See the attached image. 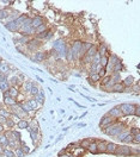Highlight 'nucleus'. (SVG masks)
I'll use <instances>...</instances> for the list:
<instances>
[{
    "label": "nucleus",
    "mask_w": 140,
    "mask_h": 157,
    "mask_svg": "<svg viewBox=\"0 0 140 157\" xmlns=\"http://www.w3.org/2000/svg\"><path fill=\"white\" fill-rule=\"evenodd\" d=\"M102 131H103L106 135L110 136V137H117L122 131H125V125L116 120L114 124H111V125H109V126H107L104 129H102Z\"/></svg>",
    "instance_id": "f257e3e1"
},
{
    "label": "nucleus",
    "mask_w": 140,
    "mask_h": 157,
    "mask_svg": "<svg viewBox=\"0 0 140 157\" xmlns=\"http://www.w3.org/2000/svg\"><path fill=\"white\" fill-rule=\"evenodd\" d=\"M119 107L121 110L122 115H134V110H135V105L134 104L125 102V104L119 105Z\"/></svg>",
    "instance_id": "f03ea898"
},
{
    "label": "nucleus",
    "mask_w": 140,
    "mask_h": 157,
    "mask_svg": "<svg viewBox=\"0 0 140 157\" xmlns=\"http://www.w3.org/2000/svg\"><path fill=\"white\" fill-rule=\"evenodd\" d=\"M116 156H122V157H128V156H132V152H131V147L128 145H117L116 150H115V154Z\"/></svg>",
    "instance_id": "7ed1b4c3"
},
{
    "label": "nucleus",
    "mask_w": 140,
    "mask_h": 157,
    "mask_svg": "<svg viewBox=\"0 0 140 157\" xmlns=\"http://www.w3.org/2000/svg\"><path fill=\"white\" fill-rule=\"evenodd\" d=\"M42 45L41 41H39V39H36V38H31L29 43L25 45V48H27L29 51H32V52H36L37 50L40 49V47Z\"/></svg>",
    "instance_id": "20e7f679"
},
{
    "label": "nucleus",
    "mask_w": 140,
    "mask_h": 157,
    "mask_svg": "<svg viewBox=\"0 0 140 157\" xmlns=\"http://www.w3.org/2000/svg\"><path fill=\"white\" fill-rule=\"evenodd\" d=\"M82 41H75L73 42V44L71 45V50H72V55H73V61H77L78 60V55H79V51L82 49Z\"/></svg>",
    "instance_id": "39448f33"
},
{
    "label": "nucleus",
    "mask_w": 140,
    "mask_h": 157,
    "mask_svg": "<svg viewBox=\"0 0 140 157\" xmlns=\"http://www.w3.org/2000/svg\"><path fill=\"white\" fill-rule=\"evenodd\" d=\"M116 120H117V119H114L113 117H110V115H108V114H104L103 117H102L101 122H99V127H101V129H104V127H107V126L114 124Z\"/></svg>",
    "instance_id": "423d86ee"
},
{
    "label": "nucleus",
    "mask_w": 140,
    "mask_h": 157,
    "mask_svg": "<svg viewBox=\"0 0 140 157\" xmlns=\"http://www.w3.org/2000/svg\"><path fill=\"white\" fill-rule=\"evenodd\" d=\"M46 54H44V51H41V50H37L36 52H34V56H31V61L32 62H36V63H41L46 60Z\"/></svg>",
    "instance_id": "0eeeda50"
},
{
    "label": "nucleus",
    "mask_w": 140,
    "mask_h": 157,
    "mask_svg": "<svg viewBox=\"0 0 140 157\" xmlns=\"http://www.w3.org/2000/svg\"><path fill=\"white\" fill-rule=\"evenodd\" d=\"M42 24H44V18L42 17V16H40V15H37V16H35L34 18H31V28L32 29H37L40 25H42Z\"/></svg>",
    "instance_id": "6e6552de"
},
{
    "label": "nucleus",
    "mask_w": 140,
    "mask_h": 157,
    "mask_svg": "<svg viewBox=\"0 0 140 157\" xmlns=\"http://www.w3.org/2000/svg\"><path fill=\"white\" fill-rule=\"evenodd\" d=\"M107 114H108V115H110V117H113L114 119H119V118H121V117H122V113H121V110H120V107H119V106H115V107L110 108V110H109V112H108Z\"/></svg>",
    "instance_id": "1a4fd4ad"
},
{
    "label": "nucleus",
    "mask_w": 140,
    "mask_h": 157,
    "mask_svg": "<svg viewBox=\"0 0 140 157\" xmlns=\"http://www.w3.org/2000/svg\"><path fill=\"white\" fill-rule=\"evenodd\" d=\"M97 54L99 56H109V50H108V45L106 43H101L97 47Z\"/></svg>",
    "instance_id": "9d476101"
},
{
    "label": "nucleus",
    "mask_w": 140,
    "mask_h": 157,
    "mask_svg": "<svg viewBox=\"0 0 140 157\" xmlns=\"http://www.w3.org/2000/svg\"><path fill=\"white\" fill-rule=\"evenodd\" d=\"M3 95H4V104L6 105V106L11 107V106H13V105L17 104V100H16V99L11 98V97L8 95V92H5V93H3Z\"/></svg>",
    "instance_id": "9b49d317"
},
{
    "label": "nucleus",
    "mask_w": 140,
    "mask_h": 157,
    "mask_svg": "<svg viewBox=\"0 0 140 157\" xmlns=\"http://www.w3.org/2000/svg\"><path fill=\"white\" fill-rule=\"evenodd\" d=\"M10 82H8V78H7V76H5L4 75V77L0 80V90L3 92V93H5V92H7L8 89H10Z\"/></svg>",
    "instance_id": "f8f14e48"
},
{
    "label": "nucleus",
    "mask_w": 140,
    "mask_h": 157,
    "mask_svg": "<svg viewBox=\"0 0 140 157\" xmlns=\"http://www.w3.org/2000/svg\"><path fill=\"white\" fill-rule=\"evenodd\" d=\"M87 81L90 82L91 86H95V83L99 82L101 81V77L97 73H91V72H89V78H87Z\"/></svg>",
    "instance_id": "ddd939ff"
},
{
    "label": "nucleus",
    "mask_w": 140,
    "mask_h": 157,
    "mask_svg": "<svg viewBox=\"0 0 140 157\" xmlns=\"http://www.w3.org/2000/svg\"><path fill=\"white\" fill-rule=\"evenodd\" d=\"M10 72H11L10 70V64L7 62H5V61L1 60V63H0V74L7 76L10 74Z\"/></svg>",
    "instance_id": "4468645a"
},
{
    "label": "nucleus",
    "mask_w": 140,
    "mask_h": 157,
    "mask_svg": "<svg viewBox=\"0 0 140 157\" xmlns=\"http://www.w3.org/2000/svg\"><path fill=\"white\" fill-rule=\"evenodd\" d=\"M117 148V144L113 143V142H107V147H106V154L109 155H114L115 154V150Z\"/></svg>",
    "instance_id": "2eb2a0df"
},
{
    "label": "nucleus",
    "mask_w": 140,
    "mask_h": 157,
    "mask_svg": "<svg viewBox=\"0 0 140 157\" xmlns=\"http://www.w3.org/2000/svg\"><path fill=\"white\" fill-rule=\"evenodd\" d=\"M5 28L11 32H18L19 31V26L15 22H7L5 24Z\"/></svg>",
    "instance_id": "dca6fc26"
},
{
    "label": "nucleus",
    "mask_w": 140,
    "mask_h": 157,
    "mask_svg": "<svg viewBox=\"0 0 140 157\" xmlns=\"http://www.w3.org/2000/svg\"><path fill=\"white\" fill-rule=\"evenodd\" d=\"M119 62H122L121 60H120V57L117 56V55H115V54H110L109 56H108V64H110V65H115V64H117Z\"/></svg>",
    "instance_id": "f3484780"
},
{
    "label": "nucleus",
    "mask_w": 140,
    "mask_h": 157,
    "mask_svg": "<svg viewBox=\"0 0 140 157\" xmlns=\"http://www.w3.org/2000/svg\"><path fill=\"white\" fill-rule=\"evenodd\" d=\"M106 147H107L106 140H97V152L98 154H106Z\"/></svg>",
    "instance_id": "a211bd4d"
},
{
    "label": "nucleus",
    "mask_w": 140,
    "mask_h": 157,
    "mask_svg": "<svg viewBox=\"0 0 140 157\" xmlns=\"http://www.w3.org/2000/svg\"><path fill=\"white\" fill-rule=\"evenodd\" d=\"M86 150L90 152V154H94V155L98 154V152H97V140H91Z\"/></svg>",
    "instance_id": "6ab92c4d"
},
{
    "label": "nucleus",
    "mask_w": 140,
    "mask_h": 157,
    "mask_svg": "<svg viewBox=\"0 0 140 157\" xmlns=\"http://www.w3.org/2000/svg\"><path fill=\"white\" fill-rule=\"evenodd\" d=\"M135 83V78L133 76H127L125 80H122V85L125 87H132Z\"/></svg>",
    "instance_id": "aec40b11"
},
{
    "label": "nucleus",
    "mask_w": 140,
    "mask_h": 157,
    "mask_svg": "<svg viewBox=\"0 0 140 157\" xmlns=\"http://www.w3.org/2000/svg\"><path fill=\"white\" fill-rule=\"evenodd\" d=\"M18 105H19V107H20V110L23 111V112H25L27 114H29V113H31V108H30V106L28 105V102L27 101H20V102H18Z\"/></svg>",
    "instance_id": "412c9836"
},
{
    "label": "nucleus",
    "mask_w": 140,
    "mask_h": 157,
    "mask_svg": "<svg viewBox=\"0 0 140 157\" xmlns=\"http://www.w3.org/2000/svg\"><path fill=\"white\" fill-rule=\"evenodd\" d=\"M7 92H8V95L13 99H17L19 95V88H17V87H10V89Z\"/></svg>",
    "instance_id": "4be33fe9"
},
{
    "label": "nucleus",
    "mask_w": 140,
    "mask_h": 157,
    "mask_svg": "<svg viewBox=\"0 0 140 157\" xmlns=\"http://www.w3.org/2000/svg\"><path fill=\"white\" fill-rule=\"evenodd\" d=\"M110 80H111L114 83H120V82H122V78H121L120 73H111V74H110Z\"/></svg>",
    "instance_id": "5701e85b"
},
{
    "label": "nucleus",
    "mask_w": 140,
    "mask_h": 157,
    "mask_svg": "<svg viewBox=\"0 0 140 157\" xmlns=\"http://www.w3.org/2000/svg\"><path fill=\"white\" fill-rule=\"evenodd\" d=\"M113 92H115V93H123V92H125V86L122 85V82H120V83H114V86H113Z\"/></svg>",
    "instance_id": "b1692460"
},
{
    "label": "nucleus",
    "mask_w": 140,
    "mask_h": 157,
    "mask_svg": "<svg viewBox=\"0 0 140 157\" xmlns=\"http://www.w3.org/2000/svg\"><path fill=\"white\" fill-rule=\"evenodd\" d=\"M0 145L3 148H8V139L4 132L0 133Z\"/></svg>",
    "instance_id": "393cba45"
},
{
    "label": "nucleus",
    "mask_w": 140,
    "mask_h": 157,
    "mask_svg": "<svg viewBox=\"0 0 140 157\" xmlns=\"http://www.w3.org/2000/svg\"><path fill=\"white\" fill-rule=\"evenodd\" d=\"M27 102H28V105H29V106H30V108H31L32 111H37V110H39V107H40V105L36 102V100H35L34 98L29 99V100H28Z\"/></svg>",
    "instance_id": "a878e982"
},
{
    "label": "nucleus",
    "mask_w": 140,
    "mask_h": 157,
    "mask_svg": "<svg viewBox=\"0 0 140 157\" xmlns=\"http://www.w3.org/2000/svg\"><path fill=\"white\" fill-rule=\"evenodd\" d=\"M48 30V25L44 23V24H42V25H40L37 29H35V36L36 35H41V33H43V32H46Z\"/></svg>",
    "instance_id": "bb28decb"
},
{
    "label": "nucleus",
    "mask_w": 140,
    "mask_h": 157,
    "mask_svg": "<svg viewBox=\"0 0 140 157\" xmlns=\"http://www.w3.org/2000/svg\"><path fill=\"white\" fill-rule=\"evenodd\" d=\"M16 125H17V127L20 129V130H27V127L29 126V122H28L27 119H20Z\"/></svg>",
    "instance_id": "cd10ccee"
},
{
    "label": "nucleus",
    "mask_w": 140,
    "mask_h": 157,
    "mask_svg": "<svg viewBox=\"0 0 140 157\" xmlns=\"http://www.w3.org/2000/svg\"><path fill=\"white\" fill-rule=\"evenodd\" d=\"M86 56H89V57H91V58H94V56H96L97 55V47L94 44V47L92 48H90L87 51H86V54H85Z\"/></svg>",
    "instance_id": "c85d7f7f"
},
{
    "label": "nucleus",
    "mask_w": 140,
    "mask_h": 157,
    "mask_svg": "<svg viewBox=\"0 0 140 157\" xmlns=\"http://www.w3.org/2000/svg\"><path fill=\"white\" fill-rule=\"evenodd\" d=\"M34 86V82L32 81H25L23 83V88H24V93H30V90Z\"/></svg>",
    "instance_id": "c756f323"
},
{
    "label": "nucleus",
    "mask_w": 140,
    "mask_h": 157,
    "mask_svg": "<svg viewBox=\"0 0 140 157\" xmlns=\"http://www.w3.org/2000/svg\"><path fill=\"white\" fill-rule=\"evenodd\" d=\"M10 16V10L7 8H0V20L7 19Z\"/></svg>",
    "instance_id": "7c9ffc66"
},
{
    "label": "nucleus",
    "mask_w": 140,
    "mask_h": 157,
    "mask_svg": "<svg viewBox=\"0 0 140 157\" xmlns=\"http://www.w3.org/2000/svg\"><path fill=\"white\" fill-rule=\"evenodd\" d=\"M29 133H30V137H31V140H32V143H34V144H36V142L40 139V132H36V131L31 130Z\"/></svg>",
    "instance_id": "2f4dec72"
},
{
    "label": "nucleus",
    "mask_w": 140,
    "mask_h": 157,
    "mask_svg": "<svg viewBox=\"0 0 140 157\" xmlns=\"http://www.w3.org/2000/svg\"><path fill=\"white\" fill-rule=\"evenodd\" d=\"M3 156H5V157H16L15 151L12 150V149H8V148H4V150H3Z\"/></svg>",
    "instance_id": "473e14b6"
},
{
    "label": "nucleus",
    "mask_w": 140,
    "mask_h": 157,
    "mask_svg": "<svg viewBox=\"0 0 140 157\" xmlns=\"http://www.w3.org/2000/svg\"><path fill=\"white\" fill-rule=\"evenodd\" d=\"M123 69H125L123 63H122V62H119L117 64H115V65L113 67V73H121Z\"/></svg>",
    "instance_id": "72a5a7b5"
},
{
    "label": "nucleus",
    "mask_w": 140,
    "mask_h": 157,
    "mask_svg": "<svg viewBox=\"0 0 140 157\" xmlns=\"http://www.w3.org/2000/svg\"><path fill=\"white\" fill-rule=\"evenodd\" d=\"M19 149L24 152V155H28L29 152H30V148L27 145V143H25V142H23L22 140V143H20V145H19Z\"/></svg>",
    "instance_id": "f704fd0d"
},
{
    "label": "nucleus",
    "mask_w": 140,
    "mask_h": 157,
    "mask_svg": "<svg viewBox=\"0 0 140 157\" xmlns=\"http://www.w3.org/2000/svg\"><path fill=\"white\" fill-rule=\"evenodd\" d=\"M90 142H91V139H82L79 143H78V145H79V148H83V149H87V147H89V144H90Z\"/></svg>",
    "instance_id": "c9c22d12"
},
{
    "label": "nucleus",
    "mask_w": 140,
    "mask_h": 157,
    "mask_svg": "<svg viewBox=\"0 0 140 157\" xmlns=\"http://www.w3.org/2000/svg\"><path fill=\"white\" fill-rule=\"evenodd\" d=\"M39 92H40V87L37 86L36 83H34V86H32V88H31V90H30V95L34 98V97H36L37 94H39Z\"/></svg>",
    "instance_id": "e433bc0d"
},
{
    "label": "nucleus",
    "mask_w": 140,
    "mask_h": 157,
    "mask_svg": "<svg viewBox=\"0 0 140 157\" xmlns=\"http://www.w3.org/2000/svg\"><path fill=\"white\" fill-rule=\"evenodd\" d=\"M27 18H28V16H27V15H20V16L15 20V23H16V24L19 26V28H20V25L24 23V20L27 19Z\"/></svg>",
    "instance_id": "4c0bfd02"
},
{
    "label": "nucleus",
    "mask_w": 140,
    "mask_h": 157,
    "mask_svg": "<svg viewBox=\"0 0 140 157\" xmlns=\"http://www.w3.org/2000/svg\"><path fill=\"white\" fill-rule=\"evenodd\" d=\"M0 115L1 117H4V118H10L11 117V112H10V110H6V108H0Z\"/></svg>",
    "instance_id": "58836bf2"
},
{
    "label": "nucleus",
    "mask_w": 140,
    "mask_h": 157,
    "mask_svg": "<svg viewBox=\"0 0 140 157\" xmlns=\"http://www.w3.org/2000/svg\"><path fill=\"white\" fill-rule=\"evenodd\" d=\"M4 126H6L8 130H11L12 127H15V126H16V123H15L13 120H12L11 118H7V119H6V123H5V125H4Z\"/></svg>",
    "instance_id": "ea45409f"
},
{
    "label": "nucleus",
    "mask_w": 140,
    "mask_h": 157,
    "mask_svg": "<svg viewBox=\"0 0 140 157\" xmlns=\"http://www.w3.org/2000/svg\"><path fill=\"white\" fill-rule=\"evenodd\" d=\"M107 64H108V56H101V58H99V65H101V67H103V68H106Z\"/></svg>",
    "instance_id": "a19ab883"
},
{
    "label": "nucleus",
    "mask_w": 140,
    "mask_h": 157,
    "mask_svg": "<svg viewBox=\"0 0 140 157\" xmlns=\"http://www.w3.org/2000/svg\"><path fill=\"white\" fill-rule=\"evenodd\" d=\"M113 86H114V82L110 80L108 83H106L104 86H102V88H103L104 90H107V92H113Z\"/></svg>",
    "instance_id": "79ce46f5"
},
{
    "label": "nucleus",
    "mask_w": 140,
    "mask_h": 157,
    "mask_svg": "<svg viewBox=\"0 0 140 157\" xmlns=\"http://www.w3.org/2000/svg\"><path fill=\"white\" fill-rule=\"evenodd\" d=\"M34 99L36 100V102H37V104L40 105V107H41V106H43V104H44V100H46L44 98H42L41 95H39V94H37L36 97H34Z\"/></svg>",
    "instance_id": "37998d69"
},
{
    "label": "nucleus",
    "mask_w": 140,
    "mask_h": 157,
    "mask_svg": "<svg viewBox=\"0 0 140 157\" xmlns=\"http://www.w3.org/2000/svg\"><path fill=\"white\" fill-rule=\"evenodd\" d=\"M132 140H133V136L131 133H128V135H127V137L122 140V143L127 145V144H132Z\"/></svg>",
    "instance_id": "c03bdc74"
},
{
    "label": "nucleus",
    "mask_w": 140,
    "mask_h": 157,
    "mask_svg": "<svg viewBox=\"0 0 140 157\" xmlns=\"http://www.w3.org/2000/svg\"><path fill=\"white\" fill-rule=\"evenodd\" d=\"M28 26H31V18L28 16V18L24 20V23L20 25V28H28Z\"/></svg>",
    "instance_id": "a18cd8bd"
},
{
    "label": "nucleus",
    "mask_w": 140,
    "mask_h": 157,
    "mask_svg": "<svg viewBox=\"0 0 140 157\" xmlns=\"http://www.w3.org/2000/svg\"><path fill=\"white\" fill-rule=\"evenodd\" d=\"M128 133H129V131H122V132H121V133L117 136V139H119L120 142H122V140H123V139L127 137V135H128Z\"/></svg>",
    "instance_id": "49530a36"
},
{
    "label": "nucleus",
    "mask_w": 140,
    "mask_h": 157,
    "mask_svg": "<svg viewBox=\"0 0 140 157\" xmlns=\"http://www.w3.org/2000/svg\"><path fill=\"white\" fill-rule=\"evenodd\" d=\"M97 74L99 75V77H101V78L108 75V74H107V69H106V68H103V67H101V68H99V70H98V73H97Z\"/></svg>",
    "instance_id": "de8ad7c7"
},
{
    "label": "nucleus",
    "mask_w": 140,
    "mask_h": 157,
    "mask_svg": "<svg viewBox=\"0 0 140 157\" xmlns=\"http://www.w3.org/2000/svg\"><path fill=\"white\" fill-rule=\"evenodd\" d=\"M131 90H132V92H134L135 94H138V93H139V82H138V81H136V82L131 87Z\"/></svg>",
    "instance_id": "09e8293b"
},
{
    "label": "nucleus",
    "mask_w": 140,
    "mask_h": 157,
    "mask_svg": "<svg viewBox=\"0 0 140 157\" xmlns=\"http://www.w3.org/2000/svg\"><path fill=\"white\" fill-rule=\"evenodd\" d=\"M132 144H136V145H139V144H140V133H139V135H135V136H133V140H132Z\"/></svg>",
    "instance_id": "8fccbe9b"
},
{
    "label": "nucleus",
    "mask_w": 140,
    "mask_h": 157,
    "mask_svg": "<svg viewBox=\"0 0 140 157\" xmlns=\"http://www.w3.org/2000/svg\"><path fill=\"white\" fill-rule=\"evenodd\" d=\"M129 133H131L132 136L139 135V133H140V131H139V127H131V130H129Z\"/></svg>",
    "instance_id": "3c124183"
},
{
    "label": "nucleus",
    "mask_w": 140,
    "mask_h": 157,
    "mask_svg": "<svg viewBox=\"0 0 140 157\" xmlns=\"http://www.w3.org/2000/svg\"><path fill=\"white\" fill-rule=\"evenodd\" d=\"M13 151H15V155H16V157H24V156H25V155H24V152H23V151H22L19 148L15 149Z\"/></svg>",
    "instance_id": "603ef678"
},
{
    "label": "nucleus",
    "mask_w": 140,
    "mask_h": 157,
    "mask_svg": "<svg viewBox=\"0 0 140 157\" xmlns=\"http://www.w3.org/2000/svg\"><path fill=\"white\" fill-rule=\"evenodd\" d=\"M16 49H17L19 52H22V54H25V49H27V48H25V45L17 44V45H16Z\"/></svg>",
    "instance_id": "864d4df0"
},
{
    "label": "nucleus",
    "mask_w": 140,
    "mask_h": 157,
    "mask_svg": "<svg viewBox=\"0 0 140 157\" xmlns=\"http://www.w3.org/2000/svg\"><path fill=\"white\" fill-rule=\"evenodd\" d=\"M131 152H132V156H139V152H140V149L139 148H131Z\"/></svg>",
    "instance_id": "5fc2aeb1"
},
{
    "label": "nucleus",
    "mask_w": 140,
    "mask_h": 157,
    "mask_svg": "<svg viewBox=\"0 0 140 157\" xmlns=\"http://www.w3.org/2000/svg\"><path fill=\"white\" fill-rule=\"evenodd\" d=\"M134 115H135L136 118H139V117H140V106H139V105H135V110H134Z\"/></svg>",
    "instance_id": "6e6d98bb"
},
{
    "label": "nucleus",
    "mask_w": 140,
    "mask_h": 157,
    "mask_svg": "<svg viewBox=\"0 0 140 157\" xmlns=\"http://www.w3.org/2000/svg\"><path fill=\"white\" fill-rule=\"evenodd\" d=\"M5 123H6V118H4V117L0 115V124H1V125H5Z\"/></svg>",
    "instance_id": "4d7b16f0"
},
{
    "label": "nucleus",
    "mask_w": 140,
    "mask_h": 157,
    "mask_svg": "<svg viewBox=\"0 0 140 157\" xmlns=\"http://www.w3.org/2000/svg\"><path fill=\"white\" fill-rule=\"evenodd\" d=\"M68 152H65V154H61V155H59V157H68Z\"/></svg>",
    "instance_id": "13d9d810"
},
{
    "label": "nucleus",
    "mask_w": 140,
    "mask_h": 157,
    "mask_svg": "<svg viewBox=\"0 0 140 157\" xmlns=\"http://www.w3.org/2000/svg\"><path fill=\"white\" fill-rule=\"evenodd\" d=\"M4 131H5V129H4V125H1V124H0V133H3Z\"/></svg>",
    "instance_id": "bf43d9fd"
},
{
    "label": "nucleus",
    "mask_w": 140,
    "mask_h": 157,
    "mask_svg": "<svg viewBox=\"0 0 140 157\" xmlns=\"http://www.w3.org/2000/svg\"><path fill=\"white\" fill-rule=\"evenodd\" d=\"M36 80H37V81H39V82H41V83L43 82V80H42V78H41L40 76H36Z\"/></svg>",
    "instance_id": "052dcab7"
},
{
    "label": "nucleus",
    "mask_w": 140,
    "mask_h": 157,
    "mask_svg": "<svg viewBox=\"0 0 140 157\" xmlns=\"http://www.w3.org/2000/svg\"><path fill=\"white\" fill-rule=\"evenodd\" d=\"M68 157H75V156H74L73 154H70V155H68Z\"/></svg>",
    "instance_id": "680f3d73"
},
{
    "label": "nucleus",
    "mask_w": 140,
    "mask_h": 157,
    "mask_svg": "<svg viewBox=\"0 0 140 157\" xmlns=\"http://www.w3.org/2000/svg\"><path fill=\"white\" fill-rule=\"evenodd\" d=\"M4 77V75H1V74H0V80H1V78Z\"/></svg>",
    "instance_id": "e2e57ef3"
},
{
    "label": "nucleus",
    "mask_w": 140,
    "mask_h": 157,
    "mask_svg": "<svg viewBox=\"0 0 140 157\" xmlns=\"http://www.w3.org/2000/svg\"><path fill=\"white\" fill-rule=\"evenodd\" d=\"M0 61H1V58H0Z\"/></svg>",
    "instance_id": "0e129e2a"
},
{
    "label": "nucleus",
    "mask_w": 140,
    "mask_h": 157,
    "mask_svg": "<svg viewBox=\"0 0 140 157\" xmlns=\"http://www.w3.org/2000/svg\"><path fill=\"white\" fill-rule=\"evenodd\" d=\"M0 108H1V107H0Z\"/></svg>",
    "instance_id": "69168bd1"
}]
</instances>
